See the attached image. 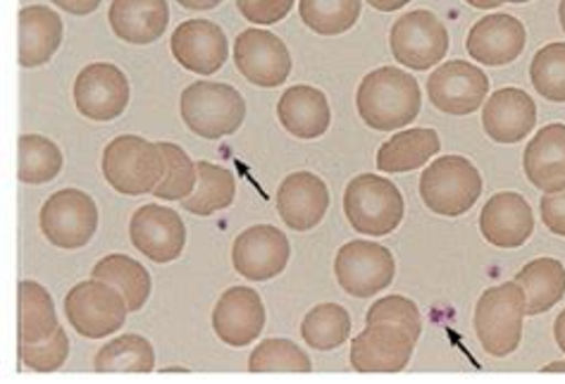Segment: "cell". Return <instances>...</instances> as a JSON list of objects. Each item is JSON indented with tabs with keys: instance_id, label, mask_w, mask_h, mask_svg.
<instances>
[{
	"instance_id": "1",
	"label": "cell",
	"mask_w": 565,
	"mask_h": 384,
	"mask_svg": "<svg viewBox=\"0 0 565 384\" xmlns=\"http://www.w3.org/2000/svg\"><path fill=\"white\" fill-rule=\"evenodd\" d=\"M420 84L408 72L396 67H377L363 77L355 92V108L361 120L377 131L408 127L420 115Z\"/></svg>"
},
{
	"instance_id": "2",
	"label": "cell",
	"mask_w": 565,
	"mask_h": 384,
	"mask_svg": "<svg viewBox=\"0 0 565 384\" xmlns=\"http://www.w3.org/2000/svg\"><path fill=\"white\" fill-rule=\"evenodd\" d=\"M100 168L115 191L125 196H141L153 194L166 177L168 162L158 143L146 141L143 137L122 135L106 146Z\"/></svg>"
},
{
	"instance_id": "3",
	"label": "cell",
	"mask_w": 565,
	"mask_h": 384,
	"mask_svg": "<svg viewBox=\"0 0 565 384\" xmlns=\"http://www.w3.org/2000/svg\"><path fill=\"white\" fill-rule=\"evenodd\" d=\"M184 125L201 139L232 137L246 120V100L230 84L193 82L180 98Z\"/></svg>"
},
{
	"instance_id": "4",
	"label": "cell",
	"mask_w": 565,
	"mask_h": 384,
	"mask_svg": "<svg viewBox=\"0 0 565 384\" xmlns=\"http://www.w3.org/2000/svg\"><path fill=\"white\" fill-rule=\"evenodd\" d=\"M525 316V294L518 282H505L482 294L475 306V332L489 356H511L523 339Z\"/></svg>"
},
{
	"instance_id": "5",
	"label": "cell",
	"mask_w": 565,
	"mask_h": 384,
	"mask_svg": "<svg viewBox=\"0 0 565 384\" xmlns=\"http://www.w3.org/2000/svg\"><path fill=\"white\" fill-rule=\"evenodd\" d=\"M420 196L433 213L460 217L482 196V174L463 156H441L423 172Z\"/></svg>"
},
{
	"instance_id": "6",
	"label": "cell",
	"mask_w": 565,
	"mask_h": 384,
	"mask_svg": "<svg viewBox=\"0 0 565 384\" xmlns=\"http://www.w3.org/2000/svg\"><path fill=\"white\" fill-rule=\"evenodd\" d=\"M406 203L398 186L380 174H361L344 191V213L355 232L392 234L404 220Z\"/></svg>"
},
{
	"instance_id": "7",
	"label": "cell",
	"mask_w": 565,
	"mask_h": 384,
	"mask_svg": "<svg viewBox=\"0 0 565 384\" xmlns=\"http://www.w3.org/2000/svg\"><path fill=\"white\" fill-rule=\"evenodd\" d=\"M127 313L129 308L122 294L96 277L72 287L65 297V316L72 330L88 339H106L122 330Z\"/></svg>"
},
{
	"instance_id": "8",
	"label": "cell",
	"mask_w": 565,
	"mask_h": 384,
	"mask_svg": "<svg viewBox=\"0 0 565 384\" xmlns=\"http://www.w3.org/2000/svg\"><path fill=\"white\" fill-rule=\"evenodd\" d=\"M39 225L53 246L82 248L98 230V205L86 191L61 189L41 205Z\"/></svg>"
},
{
	"instance_id": "9",
	"label": "cell",
	"mask_w": 565,
	"mask_h": 384,
	"mask_svg": "<svg viewBox=\"0 0 565 384\" xmlns=\"http://www.w3.org/2000/svg\"><path fill=\"white\" fill-rule=\"evenodd\" d=\"M394 61L415 72L439 65L449 53V32L429 10H413L398 18L390 32Z\"/></svg>"
},
{
	"instance_id": "10",
	"label": "cell",
	"mask_w": 565,
	"mask_h": 384,
	"mask_svg": "<svg viewBox=\"0 0 565 384\" xmlns=\"http://www.w3.org/2000/svg\"><path fill=\"white\" fill-rule=\"evenodd\" d=\"M339 287L355 299H370L394 282L396 263L392 250L375 242H349L334 260Z\"/></svg>"
},
{
	"instance_id": "11",
	"label": "cell",
	"mask_w": 565,
	"mask_h": 384,
	"mask_svg": "<svg viewBox=\"0 0 565 384\" xmlns=\"http://www.w3.org/2000/svg\"><path fill=\"white\" fill-rule=\"evenodd\" d=\"M74 106L94 122H110L129 106V79L113 63L86 65L74 82Z\"/></svg>"
},
{
	"instance_id": "12",
	"label": "cell",
	"mask_w": 565,
	"mask_h": 384,
	"mask_svg": "<svg viewBox=\"0 0 565 384\" xmlns=\"http://www.w3.org/2000/svg\"><path fill=\"white\" fill-rule=\"evenodd\" d=\"M234 63L250 84L275 88L291 75V55L285 41L265 29H244L234 41Z\"/></svg>"
},
{
	"instance_id": "13",
	"label": "cell",
	"mask_w": 565,
	"mask_h": 384,
	"mask_svg": "<svg viewBox=\"0 0 565 384\" xmlns=\"http://www.w3.org/2000/svg\"><path fill=\"white\" fill-rule=\"evenodd\" d=\"M291 256L287 234L273 225H256L244 230L234 239L232 265L250 282H265L285 273Z\"/></svg>"
},
{
	"instance_id": "14",
	"label": "cell",
	"mask_w": 565,
	"mask_h": 384,
	"mask_svg": "<svg viewBox=\"0 0 565 384\" xmlns=\"http://www.w3.org/2000/svg\"><path fill=\"white\" fill-rule=\"evenodd\" d=\"M129 236L134 248L153 263H172L186 246V227L180 213L148 203L131 215Z\"/></svg>"
},
{
	"instance_id": "15",
	"label": "cell",
	"mask_w": 565,
	"mask_h": 384,
	"mask_svg": "<svg viewBox=\"0 0 565 384\" xmlns=\"http://www.w3.org/2000/svg\"><path fill=\"white\" fill-rule=\"evenodd\" d=\"M427 94L433 106L446 115H470L484 103L489 77L472 63L449 61L427 79Z\"/></svg>"
},
{
	"instance_id": "16",
	"label": "cell",
	"mask_w": 565,
	"mask_h": 384,
	"mask_svg": "<svg viewBox=\"0 0 565 384\" xmlns=\"http://www.w3.org/2000/svg\"><path fill=\"white\" fill-rule=\"evenodd\" d=\"M174 61L193 75L211 77L227 63V36L211 20H186L174 29L170 39Z\"/></svg>"
},
{
	"instance_id": "17",
	"label": "cell",
	"mask_w": 565,
	"mask_h": 384,
	"mask_svg": "<svg viewBox=\"0 0 565 384\" xmlns=\"http://www.w3.org/2000/svg\"><path fill=\"white\" fill-rule=\"evenodd\" d=\"M415 339L392 324H367L353 339L351 365L359 373H401L413 359Z\"/></svg>"
},
{
	"instance_id": "18",
	"label": "cell",
	"mask_w": 565,
	"mask_h": 384,
	"mask_svg": "<svg viewBox=\"0 0 565 384\" xmlns=\"http://www.w3.org/2000/svg\"><path fill=\"white\" fill-rule=\"evenodd\" d=\"M265 328V306L250 287H232L222 294L213 310V330L222 344L244 349L256 342Z\"/></svg>"
},
{
	"instance_id": "19",
	"label": "cell",
	"mask_w": 565,
	"mask_h": 384,
	"mask_svg": "<svg viewBox=\"0 0 565 384\" xmlns=\"http://www.w3.org/2000/svg\"><path fill=\"white\" fill-rule=\"evenodd\" d=\"M525 26L513 14H487V18L472 24L466 39V51L482 65L501 67L518 61L525 51Z\"/></svg>"
},
{
	"instance_id": "20",
	"label": "cell",
	"mask_w": 565,
	"mask_h": 384,
	"mask_svg": "<svg viewBox=\"0 0 565 384\" xmlns=\"http://www.w3.org/2000/svg\"><path fill=\"white\" fill-rule=\"evenodd\" d=\"M330 209V189L313 172H291L277 191V211L294 232H310Z\"/></svg>"
},
{
	"instance_id": "21",
	"label": "cell",
	"mask_w": 565,
	"mask_h": 384,
	"mask_svg": "<svg viewBox=\"0 0 565 384\" xmlns=\"http://www.w3.org/2000/svg\"><path fill=\"white\" fill-rule=\"evenodd\" d=\"M480 232L497 248H520L534 232L530 203L515 191H501L492 196L480 213Z\"/></svg>"
},
{
	"instance_id": "22",
	"label": "cell",
	"mask_w": 565,
	"mask_h": 384,
	"mask_svg": "<svg viewBox=\"0 0 565 384\" xmlns=\"http://www.w3.org/2000/svg\"><path fill=\"white\" fill-rule=\"evenodd\" d=\"M537 125V106L523 88H499L482 110V127L497 143L523 141Z\"/></svg>"
},
{
	"instance_id": "23",
	"label": "cell",
	"mask_w": 565,
	"mask_h": 384,
	"mask_svg": "<svg viewBox=\"0 0 565 384\" xmlns=\"http://www.w3.org/2000/svg\"><path fill=\"white\" fill-rule=\"evenodd\" d=\"M279 122L296 139H320L332 122V110L327 96L316 86L296 84L281 94L277 103Z\"/></svg>"
},
{
	"instance_id": "24",
	"label": "cell",
	"mask_w": 565,
	"mask_h": 384,
	"mask_svg": "<svg viewBox=\"0 0 565 384\" xmlns=\"http://www.w3.org/2000/svg\"><path fill=\"white\" fill-rule=\"evenodd\" d=\"M527 180L546 194L565 189V125L542 127L523 153Z\"/></svg>"
},
{
	"instance_id": "25",
	"label": "cell",
	"mask_w": 565,
	"mask_h": 384,
	"mask_svg": "<svg viewBox=\"0 0 565 384\" xmlns=\"http://www.w3.org/2000/svg\"><path fill=\"white\" fill-rule=\"evenodd\" d=\"M108 20L117 39L146 46L166 34L170 8L168 0H113Z\"/></svg>"
},
{
	"instance_id": "26",
	"label": "cell",
	"mask_w": 565,
	"mask_h": 384,
	"mask_svg": "<svg viewBox=\"0 0 565 384\" xmlns=\"http://www.w3.org/2000/svg\"><path fill=\"white\" fill-rule=\"evenodd\" d=\"M63 43L61 14L46 6H24L20 10V65H46Z\"/></svg>"
},
{
	"instance_id": "27",
	"label": "cell",
	"mask_w": 565,
	"mask_h": 384,
	"mask_svg": "<svg viewBox=\"0 0 565 384\" xmlns=\"http://www.w3.org/2000/svg\"><path fill=\"white\" fill-rule=\"evenodd\" d=\"M441 151V141L435 129L413 127L398 131L390 141L382 143L377 153V170L386 174H404L423 168Z\"/></svg>"
},
{
	"instance_id": "28",
	"label": "cell",
	"mask_w": 565,
	"mask_h": 384,
	"mask_svg": "<svg viewBox=\"0 0 565 384\" xmlns=\"http://www.w3.org/2000/svg\"><path fill=\"white\" fill-rule=\"evenodd\" d=\"M525 294V313L542 316L565 297V265L556 258H537L515 275Z\"/></svg>"
},
{
	"instance_id": "29",
	"label": "cell",
	"mask_w": 565,
	"mask_h": 384,
	"mask_svg": "<svg viewBox=\"0 0 565 384\" xmlns=\"http://www.w3.org/2000/svg\"><path fill=\"white\" fill-rule=\"evenodd\" d=\"M57 328H61V322H57L49 289L34 282V279L20 282V342H46L57 332Z\"/></svg>"
},
{
	"instance_id": "30",
	"label": "cell",
	"mask_w": 565,
	"mask_h": 384,
	"mask_svg": "<svg viewBox=\"0 0 565 384\" xmlns=\"http://www.w3.org/2000/svg\"><path fill=\"white\" fill-rule=\"evenodd\" d=\"M94 277L113 285L122 294L129 313H137V310L146 306L148 297H151V275H148V270L139 260H134L129 256L113 254L100 258L94 268Z\"/></svg>"
},
{
	"instance_id": "31",
	"label": "cell",
	"mask_w": 565,
	"mask_h": 384,
	"mask_svg": "<svg viewBox=\"0 0 565 384\" xmlns=\"http://www.w3.org/2000/svg\"><path fill=\"white\" fill-rule=\"evenodd\" d=\"M196 170H199V186L191 196L182 201V209L203 217L230 209L236 196L234 174L225 168L213 166V162L207 160H199Z\"/></svg>"
},
{
	"instance_id": "32",
	"label": "cell",
	"mask_w": 565,
	"mask_h": 384,
	"mask_svg": "<svg viewBox=\"0 0 565 384\" xmlns=\"http://www.w3.org/2000/svg\"><path fill=\"white\" fill-rule=\"evenodd\" d=\"M94 367L98 373H151L156 367V351L141 334H125L103 346Z\"/></svg>"
},
{
	"instance_id": "33",
	"label": "cell",
	"mask_w": 565,
	"mask_h": 384,
	"mask_svg": "<svg viewBox=\"0 0 565 384\" xmlns=\"http://www.w3.org/2000/svg\"><path fill=\"white\" fill-rule=\"evenodd\" d=\"M20 162L18 177L24 184H46L53 182L63 170V151L49 137L22 135L20 137Z\"/></svg>"
},
{
	"instance_id": "34",
	"label": "cell",
	"mask_w": 565,
	"mask_h": 384,
	"mask_svg": "<svg viewBox=\"0 0 565 384\" xmlns=\"http://www.w3.org/2000/svg\"><path fill=\"white\" fill-rule=\"evenodd\" d=\"M363 0H299L303 24L320 36H337L355 26Z\"/></svg>"
},
{
	"instance_id": "35",
	"label": "cell",
	"mask_w": 565,
	"mask_h": 384,
	"mask_svg": "<svg viewBox=\"0 0 565 384\" xmlns=\"http://www.w3.org/2000/svg\"><path fill=\"white\" fill-rule=\"evenodd\" d=\"M351 334V316L344 306L339 303H322L316 306L303 318L301 337L310 349L332 351L347 342Z\"/></svg>"
},
{
	"instance_id": "36",
	"label": "cell",
	"mask_w": 565,
	"mask_h": 384,
	"mask_svg": "<svg viewBox=\"0 0 565 384\" xmlns=\"http://www.w3.org/2000/svg\"><path fill=\"white\" fill-rule=\"evenodd\" d=\"M250 373H310L313 363L291 339H265L248 359Z\"/></svg>"
},
{
	"instance_id": "37",
	"label": "cell",
	"mask_w": 565,
	"mask_h": 384,
	"mask_svg": "<svg viewBox=\"0 0 565 384\" xmlns=\"http://www.w3.org/2000/svg\"><path fill=\"white\" fill-rule=\"evenodd\" d=\"M160 151L166 156L168 170L166 177H162L160 184L156 186L153 196L160 201H184L196 191V180H199V170L196 162H193L184 149H180L177 143L170 141H160Z\"/></svg>"
},
{
	"instance_id": "38",
	"label": "cell",
	"mask_w": 565,
	"mask_h": 384,
	"mask_svg": "<svg viewBox=\"0 0 565 384\" xmlns=\"http://www.w3.org/2000/svg\"><path fill=\"white\" fill-rule=\"evenodd\" d=\"M530 79L537 94L552 103H565V43H548L532 57Z\"/></svg>"
},
{
	"instance_id": "39",
	"label": "cell",
	"mask_w": 565,
	"mask_h": 384,
	"mask_svg": "<svg viewBox=\"0 0 565 384\" xmlns=\"http://www.w3.org/2000/svg\"><path fill=\"white\" fill-rule=\"evenodd\" d=\"M365 324H392V328L408 332L418 342L423 332V316L418 306L406 297H384L375 301V306H370Z\"/></svg>"
},
{
	"instance_id": "40",
	"label": "cell",
	"mask_w": 565,
	"mask_h": 384,
	"mask_svg": "<svg viewBox=\"0 0 565 384\" xmlns=\"http://www.w3.org/2000/svg\"><path fill=\"white\" fill-rule=\"evenodd\" d=\"M18 353H20V363H24V367H29V371H36V373L61 371L70 356L67 332L61 324L57 332L51 339H46V342H39V344L20 342Z\"/></svg>"
},
{
	"instance_id": "41",
	"label": "cell",
	"mask_w": 565,
	"mask_h": 384,
	"mask_svg": "<svg viewBox=\"0 0 565 384\" xmlns=\"http://www.w3.org/2000/svg\"><path fill=\"white\" fill-rule=\"evenodd\" d=\"M242 18L253 24H277L287 18L294 8V0H236Z\"/></svg>"
},
{
	"instance_id": "42",
	"label": "cell",
	"mask_w": 565,
	"mask_h": 384,
	"mask_svg": "<svg viewBox=\"0 0 565 384\" xmlns=\"http://www.w3.org/2000/svg\"><path fill=\"white\" fill-rule=\"evenodd\" d=\"M540 211L546 230L556 236H565V189L556 194H544Z\"/></svg>"
},
{
	"instance_id": "43",
	"label": "cell",
	"mask_w": 565,
	"mask_h": 384,
	"mask_svg": "<svg viewBox=\"0 0 565 384\" xmlns=\"http://www.w3.org/2000/svg\"><path fill=\"white\" fill-rule=\"evenodd\" d=\"M51 3L70 14H79L82 18V14H92L94 10H98L100 0H51Z\"/></svg>"
},
{
	"instance_id": "44",
	"label": "cell",
	"mask_w": 565,
	"mask_h": 384,
	"mask_svg": "<svg viewBox=\"0 0 565 384\" xmlns=\"http://www.w3.org/2000/svg\"><path fill=\"white\" fill-rule=\"evenodd\" d=\"M365 3H370L380 12H394V10H401L404 6H408L411 0H365Z\"/></svg>"
},
{
	"instance_id": "45",
	"label": "cell",
	"mask_w": 565,
	"mask_h": 384,
	"mask_svg": "<svg viewBox=\"0 0 565 384\" xmlns=\"http://www.w3.org/2000/svg\"><path fill=\"white\" fill-rule=\"evenodd\" d=\"M177 3L189 10H213L222 3V0H177Z\"/></svg>"
},
{
	"instance_id": "46",
	"label": "cell",
	"mask_w": 565,
	"mask_h": 384,
	"mask_svg": "<svg viewBox=\"0 0 565 384\" xmlns=\"http://www.w3.org/2000/svg\"><path fill=\"white\" fill-rule=\"evenodd\" d=\"M554 339L561 351H565V310H561V316L554 322Z\"/></svg>"
},
{
	"instance_id": "47",
	"label": "cell",
	"mask_w": 565,
	"mask_h": 384,
	"mask_svg": "<svg viewBox=\"0 0 565 384\" xmlns=\"http://www.w3.org/2000/svg\"><path fill=\"white\" fill-rule=\"evenodd\" d=\"M468 6L478 8V10H492V8H499L501 0H466Z\"/></svg>"
},
{
	"instance_id": "48",
	"label": "cell",
	"mask_w": 565,
	"mask_h": 384,
	"mask_svg": "<svg viewBox=\"0 0 565 384\" xmlns=\"http://www.w3.org/2000/svg\"><path fill=\"white\" fill-rule=\"evenodd\" d=\"M542 373H565V363H563V361H556V363H552V365H546Z\"/></svg>"
},
{
	"instance_id": "49",
	"label": "cell",
	"mask_w": 565,
	"mask_h": 384,
	"mask_svg": "<svg viewBox=\"0 0 565 384\" xmlns=\"http://www.w3.org/2000/svg\"><path fill=\"white\" fill-rule=\"evenodd\" d=\"M558 20H561V29L565 32V0H561L558 6Z\"/></svg>"
},
{
	"instance_id": "50",
	"label": "cell",
	"mask_w": 565,
	"mask_h": 384,
	"mask_svg": "<svg viewBox=\"0 0 565 384\" xmlns=\"http://www.w3.org/2000/svg\"><path fill=\"white\" fill-rule=\"evenodd\" d=\"M501 3H530V0H501Z\"/></svg>"
}]
</instances>
